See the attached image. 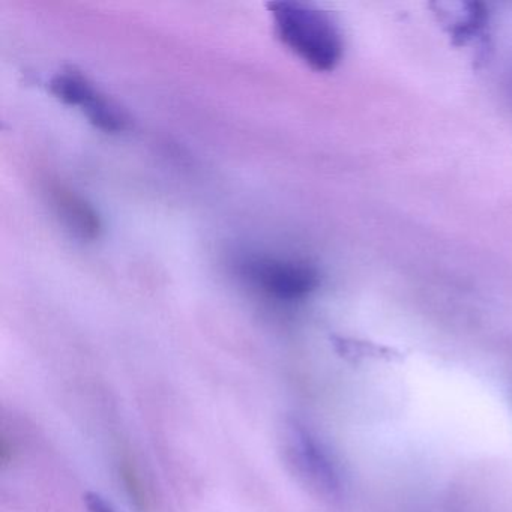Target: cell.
Returning a JSON list of instances; mask_svg holds the SVG:
<instances>
[{"mask_svg":"<svg viewBox=\"0 0 512 512\" xmlns=\"http://www.w3.org/2000/svg\"><path fill=\"white\" fill-rule=\"evenodd\" d=\"M283 451L290 472L320 499L335 502L343 494L337 461L325 443L299 419L289 418L281 431Z\"/></svg>","mask_w":512,"mask_h":512,"instance_id":"2","label":"cell"},{"mask_svg":"<svg viewBox=\"0 0 512 512\" xmlns=\"http://www.w3.org/2000/svg\"><path fill=\"white\" fill-rule=\"evenodd\" d=\"M49 196L56 215L74 235L86 241H92L100 236V215L88 200L64 185L50 187Z\"/></svg>","mask_w":512,"mask_h":512,"instance_id":"5","label":"cell"},{"mask_svg":"<svg viewBox=\"0 0 512 512\" xmlns=\"http://www.w3.org/2000/svg\"><path fill=\"white\" fill-rule=\"evenodd\" d=\"M278 40L316 71H332L343 58V35L325 11L299 2L269 5Z\"/></svg>","mask_w":512,"mask_h":512,"instance_id":"1","label":"cell"},{"mask_svg":"<svg viewBox=\"0 0 512 512\" xmlns=\"http://www.w3.org/2000/svg\"><path fill=\"white\" fill-rule=\"evenodd\" d=\"M50 92L68 106L80 107L91 124L104 133H121L130 125L124 109L101 94L83 74L62 71L50 82Z\"/></svg>","mask_w":512,"mask_h":512,"instance_id":"4","label":"cell"},{"mask_svg":"<svg viewBox=\"0 0 512 512\" xmlns=\"http://www.w3.org/2000/svg\"><path fill=\"white\" fill-rule=\"evenodd\" d=\"M242 277L260 292L280 301L307 298L319 286V272L304 260L250 256L239 265Z\"/></svg>","mask_w":512,"mask_h":512,"instance_id":"3","label":"cell"},{"mask_svg":"<svg viewBox=\"0 0 512 512\" xmlns=\"http://www.w3.org/2000/svg\"><path fill=\"white\" fill-rule=\"evenodd\" d=\"M83 503L88 512H118L112 502L97 491H86L83 494Z\"/></svg>","mask_w":512,"mask_h":512,"instance_id":"6","label":"cell"}]
</instances>
